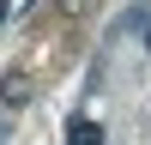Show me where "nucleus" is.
<instances>
[{
  "label": "nucleus",
  "mask_w": 151,
  "mask_h": 145,
  "mask_svg": "<svg viewBox=\"0 0 151 145\" xmlns=\"http://www.w3.org/2000/svg\"><path fill=\"white\" fill-rule=\"evenodd\" d=\"M0 91H6V109H24V103H30V79H24V72H6Z\"/></svg>",
  "instance_id": "2"
},
{
  "label": "nucleus",
  "mask_w": 151,
  "mask_h": 145,
  "mask_svg": "<svg viewBox=\"0 0 151 145\" xmlns=\"http://www.w3.org/2000/svg\"><path fill=\"white\" fill-rule=\"evenodd\" d=\"M85 6H91V0H67V12H85Z\"/></svg>",
  "instance_id": "4"
},
{
  "label": "nucleus",
  "mask_w": 151,
  "mask_h": 145,
  "mask_svg": "<svg viewBox=\"0 0 151 145\" xmlns=\"http://www.w3.org/2000/svg\"><path fill=\"white\" fill-rule=\"evenodd\" d=\"M67 145H103V127H97L91 115H79V121H67Z\"/></svg>",
  "instance_id": "1"
},
{
  "label": "nucleus",
  "mask_w": 151,
  "mask_h": 145,
  "mask_svg": "<svg viewBox=\"0 0 151 145\" xmlns=\"http://www.w3.org/2000/svg\"><path fill=\"white\" fill-rule=\"evenodd\" d=\"M127 30H139V36H145V55H151V6H133V18H127Z\"/></svg>",
  "instance_id": "3"
}]
</instances>
